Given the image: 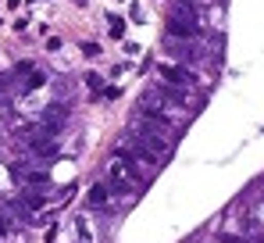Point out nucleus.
I'll return each mask as SVG.
<instances>
[{
	"label": "nucleus",
	"mask_w": 264,
	"mask_h": 243,
	"mask_svg": "<svg viewBox=\"0 0 264 243\" xmlns=\"http://www.w3.org/2000/svg\"><path fill=\"white\" fill-rule=\"evenodd\" d=\"M40 86H47V76H43V72H32V76H29V86H25V89H40Z\"/></svg>",
	"instance_id": "nucleus-6"
},
{
	"label": "nucleus",
	"mask_w": 264,
	"mask_h": 243,
	"mask_svg": "<svg viewBox=\"0 0 264 243\" xmlns=\"http://www.w3.org/2000/svg\"><path fill=\"white\" fill-rule=\"evenodd\" d=\"M157 76H164L168 82H190L193 79L186 68H172V65H157Z\"/></svg>",
	"instance_id": "nucleus-4"
},
{
	"label": "nucleus",
	"mask_w": 264,
	"mask_h": 243,
	"mask_svg": "<svg viewBox=\"0 0 264 243\" xmlns=\"http://www.w3.org/2000/svg\"><path fill=\"white\" fill-rule=\"evenodd\" d=\"M132 186H136V179H132V164H129L125 154H118V158L111 161V168H107V190L118 193V197H125Z\"/></svg>",
	"instance_id": "nucleus-2"
},
{
	"label": "nucleus",
	"mask_w": 264,
	"mask_h": 243,
	"mask_svg": "<svg viewBox=\"0 0 264 243\" xmlns=\"http://www.w3.org/2000/svg\"><path fill=\"white\" fill-rule=\"evenodd\" d=\"M111 32L122 36V32H125V22H122V18H111Z\"/></svg>",
	"instance_id": "nucleus-7"
},
{
	"label": "nucleus",
	"mask_w": 264,
	"mask_h": 243,
	"mask_svg": "<svg viewBox=\"0 0 264 243\" xmlns=\"http://www.w3.org/2000/svg\"><path fill=\"white\" fill-rule=\"evenodd\" d=\"M168 32L179 40H193L197 36V7L193 0H175L168 11Z\"/></svg>",
	"instance_id": "nucleus-1"
},
{
	"label": "nucleus",
	"mask_w": 264,
	"mask_h": 243,
	"mask_svg": "<svg viewBox=\"0 0 264 243\" xmlns=\"http://www.w3.org/2000/svg\"><path fill=\"white\" fill-rule=\"evenodd\" d=\"M107 204H111V190H107V182H97L89 190V208H107Z\"/></svg>",
	"instance_id": "nucleus-3"
},
{
	"label": "nucleus",
	"mask_w": 264,
	"mask_h": 243,
	"mask_svg": "<svg viewBox=\"0 0 264 243\" xmlns=\"http://www.w3.org/2000/svg\"><path fill=\"white\" fill-rule=\"evenodd\" d=\"M75 229H79V240H82V243H93V226H89V218H86V215H79V218H75Z\"/></svg>",
	"instance_id": "nucleus-5"
}]
</instances>
